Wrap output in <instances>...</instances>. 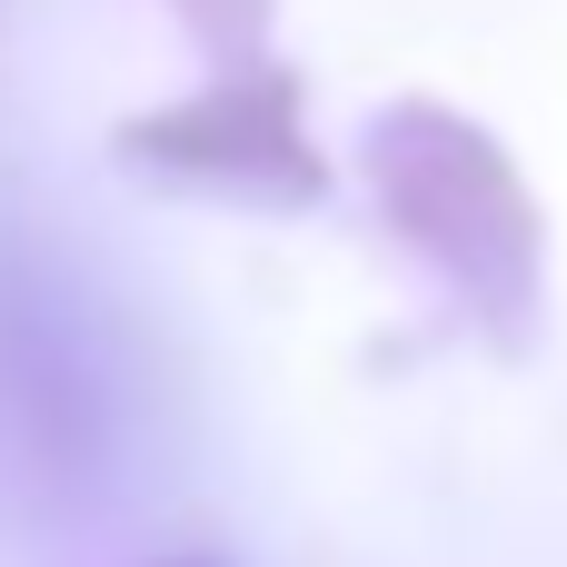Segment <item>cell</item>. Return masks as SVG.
<instances>
[{
  "mask_svg": "<svg viewBox=\"0 0 567 567\" xmlns=\"http://www.w3.org/2000/svg\"><path fill=\"white\" fill-rule=\"evenodd\" d=\"M169 567H219V558H169Z\"/></svg>",
  "mask_w": 567,
  "mask_h": 567,
  "instance_id": "obj_4",
  "label": "cell"
},
{
  "mask_svg": "<svg viewBox=\"0 0 567 567\" xmlns=\"http://www.w3.org/2000/svg\"><path fill=\"white\" fill-rule=\"evenodd\" d=\"M169 10H179V30H189L209 60H259L279 0H169Z\"/></svg>",
  "mask_w": 567,
  "mask_h": 567,
  "instance_id": "obj_3",
  "label": "cell"
},
{
  "mask_svg": "<svg viewBox=\"0 0 567 567\" xmlns=\"http://www.w3.org/2000/svg\"><path fill=\"white\" fill-rule=\"evenodd\" d=\"M369 199L399 249L458 299L488 349H528L548 309V219L528 169L449 100H389L359 140Z\"/></svg>",
  "mask_w": 567,
  "mask_h": 567,
  "instance_id": "obj_1",
  "label": "cell"
},
{
  "mask_svg": "<svg viewBox=\"0 0 567 567\" xmlns=\"http://www.w3.org/2000/svg\"><path fill=\"white\" fill-rule=\"evenodd\" d=\"M130 169H159L179 189H219L249 209H319L329 199V150L309 140V90L289 60H219V80H199L169 110L120 120L110 140Z\"/></svg>",
  "mask_w": 567,
  "mask_h": 567,
  "instance_id": "obj_2",
  "label": "cell"
}]
</instances>
